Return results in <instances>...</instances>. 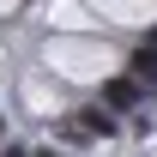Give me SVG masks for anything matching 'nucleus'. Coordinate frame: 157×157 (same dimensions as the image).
Masks as SVG:
<instances>
[{
	"label": "nucleus",
	"instance_id": "obj_2",
	"mask_svg": "<svg viewBox=\"0 0 157 157\" xmlns=\"http://www.w3.org/2000/svg\"><path fill=\"white\" fill-rule=\"evenodd\" d=\"M78 121L91 127V139H115V133H121L115 109H103V103H91V109H78Z\"/></svg>",
	"mask_w": 157,
	"mask_h": 157
},
{
	"label": "nucleus",
	"instance_id": "obj_6",
	"mask_svg": "<svg viewBox=\"0 0 157 157\" xmlns=\"http://www.w3.org/2000/svg\"><path fill=\"white\" fill-rule=\"evenodd\" d=\"M30 157H55V151H30Z\"/></svg>",
	"mask_w": 157,
	"mask_h": 157
},
{
	"label": "nucleus",
	"instance_id": "obj_5",
	"mask_svg": "<svg viewBox=\"0 0 157 157\" xmlns=\"http://www.w3.org/2000/svg\"><path fill=\"white\" fill-rule=\"evenodd\" d=\"M0 157H30V151H24V145H6V151H0Z\"/></svg>",
	"mask_w": 157,
	"mask_h": 157
},
{
	"label": "nucleus",
	"instance_id": "obj_4",
	"mask_svg": "<svg viewBox=\"0 0 157 157\" xmlns=\"http://www.w3.org/2000/svg\"><path fill=\"white\" fill-rule=\"evenodd\" d=\"M55 139H67V145H85V139H91V127H85L78 115H60V121H55Z\"/></svg>",
	"mask_w": 157,
	"mask_h": 157
},
{
	"label": "nucleus",
	"instance_id": "obj_3",
	"mask_svg": "<svg viewBox=\"0 0 157 157\" xmlns=\"http://www.w3.org/2000/svg\"><path fill=\"white\" fill-rule=\"evenodd\" d=\"M139 78V91H157V42H145V48H133V73Z\"/></svg>",
	"mask_w": 157,
	"mask_h": 157
},
{
	"label": "nucleus",
	"instance_id": "obj_1",
	"mask_svg": "<svg viewBox=\"0 0 157 157\" xmlns=\"http://www.w3.org/2000/svg\"><path fill=\"white\" fill-rule=\"evenodd\" d=\"M139 97H145L139 78H109V85H103V109H133Z\"/></svg>",
	"mask_w": 157,
	"mask_h": 157
},
{
	"label": "nucleus",
	"instance_id": "obj_7",
	"mask_svg": "<svg viewBox=\"0 0 157 157\" xmlns=\"http://www.w3.org/2000/svg\"><path fill=\"white\" fill-rule=\"evenodd\" d=\"M151 42H157V36H151Z\"/></svg>",
	"mask_w": 157,
	"mask_h": 157
}]
</instances>
